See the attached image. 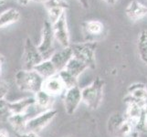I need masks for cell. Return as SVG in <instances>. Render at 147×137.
<instances>
[{"mask_svg": "<svg viewBox=\"0 0 147 137\" xmlns=\"http://www.w3.org/2000/svg\"><path fill=\"white\" fill-rule=\"evenodd\" d=\"M44 79L34 70H20L15 74V83L19 90L35 94L41 90Z\"/></svg>", "mask_w": 147, "mask_h": 137, "instance_id": "cell-1", "label": "cell"}, {"mask_svg": "<svg viewBox=\"0 0 147 137\" xmlns=\"http://www.w3.org/2000/svg\"><path fill=\"white\" fill-rule=\"evenodd\" d=\"M104 80L97 77L90 85L82 89V103L92 110H97L103 100Z\"/></svg>", "mask_w": 147, "mask_h": 137, "instance_id": "cell-2", "label": "cell"}, {"mask_svg": "<svg viewBox=\"0 0 147 137\" xmlns=\"http://www.w3.org/2000/svg\"><path fill=\"white\" fill-rule=\"evenodd\" d=\"M107 130L111 137H130L135 128L124 115L113 113L107 121Z\"/></svg>", "mask_w": 147, "mask_h": 137, "instance_id": "cell-3", "label": "cell"}, {"mask_svg": "<svg viewBox=\"0 0 147 137\" xmlns=\"http://www.w3.org/2000/svg\"><path fill=\"white\" fill-rule=\"evenodd\" d=\"M97 47L98 44L95 41H85L70 44L73 57L85 63L89 69H94L96 66Z\"/></svg>", "mask_w": 147, "mask_h": 137, "instance_id": "cell-4", "label": "cell"}, {"mask_svg": "<svg viewBox=\"0 0 147 137\" xmlns=\"http://www.w3.org/2000/svg\"><path fill=\"white\" fill-rule=\"evenodd\" d=\"M54 35L52 30V25L47 19L43 24L41 30V38L40 42L37 46L39 53L41 54L43 59H49L55 52L54 48Z\"/></svg>", "mask_w": 147, "mask_h": 137, "instance_id": "cell-5", "label": "cell"}, {"mask_svg": "<svg viewBox=\"0 0 147 137\" xmlns=\"http://www.w3.org/2000/svg\"><path fill=\"white\" fill-rule=\"evenodd\" d=\"M58 111L55 109H49L47 111H43L42 113H38V115L34 116L32 118H29L27 125H26V132L30 133L39 134L42 130H44L47 126L54 120L57 116Z\"/></svg>", "mask_w": 147, "mask_h": 137, "instance_id": "cell-6", "label": "cell"}, {"mask_svg": "<svg viewBox=\"0 0 147 137\" xmlns=\"http://www.w3.org/2000/svg\"><path fill=\"white\" fill-rule=\"evenodd\" d=\"M43 58L39 53L37 46L33 43L29 37H27L24 43L23 53V69L33 70L38 64L42 61Z\"/></svg>", "mask_w": 147, "mask_h": 137, "instance_id": "cell-7", "label": "cell"}, {"mask_svg": "<svg viewBox=\"0 0 147 137\" xmlns=\"http://www.w3.org/2000/svg\"><path fill=\"white\" fill-rule=\"evenodd\" d=\"M52 25V30L55 40L61 48H67L70 46V37L67 22V15L66 11L60 16V18Z\"/></svg>", "mask_w": 147, "mask_h": 137, "instance_id": "cell-8", "label": "cell"}, {"mask_svg": "<svg viewBox=\"0 0 147 137\" xmlns=\"http://www.w3.org/2000/svg\"><path fill=\"white\" fill-rule=\"evenodd\" d=\"M82 103V89L78 85L65 90L63 103H64L65 111L67 114L69 115L73 114L77 111L80 104Z\"/></svg>", "mask_w": 147, "mask_h": 137, "instance_id": "cell-9", "label": "cell"}, {"mask_svg": "<svg viewBox=\"0 0 147 137\" xmlns=\"http://www.w3.org/2000/svg\"><path fill=\"white\" fill-rule=\"evenodd\" d=\"M125 14L131 21H139L147 17V7L138 0H131L125 8Z\"/></svg>", "mask_w": 147, "mask_h": 137, "instance_id": "cell-10", "label": "cell"}, {"mask_svg": "<svg viewBox=\"0 0 147 137\" xmlns=\"http://www.w3.org/2000/svg\"><path fill=\"white\" fill-rule=\"evenodd\" d=\"M41 90H44L45 92H47L48 94L53 96V97L60 95L63 91H65L64 85L60 78L59 77L58 73L48 79H45L43 80Z\"/></svg>", "mask_w": 147, "mask_h": 137, "instance_id": "cell-11", "label": "cell"}, {"mask_svg": "<svg viewBox=\"0 0 147 137\" xmlns=\"http://www.w3.org/2000/svg\"><path fill=\"white\" fill-rule=\"evenodd\" d=\"M72 57V50L69 46L67 48H61V49L59 50H55V52L49 58V59L54 64L55 68L57 69L59 72V70H62L65 68V66Z\"/></svg>", "mask_w": 147, "mask_h": 137, "instance_id": "cell-12", "label": "cell"}, {"mask_svg": "<svg viewBox=\"0 0 147 137\" xmlns=\"http://www.w3.org/2000/svg\"><path fill=\"white\" fill-rule=\"evenodd\" d=\"M129 100H131L141 105L147 103V89L144 83L136 82L131 84L128 88Z\"/></svg>", "mask_w": 147, "mask_h": 137, "instance_id": "cell-13", "label": "cell"}, {"mask_svg": "<svg viewBox=\"0 0 147 137\" xmlns=\"http://www.w3.org/2000/svg\"><path fill=\"white\" fill-rule=\"evenodd\" d=\"M35 104L34 97H26L15 101H8V107L11 114L27 113L28 110Z\"/></svg>", "mask_w": 147, "mask_h": 137, "instance_id": "cell-14", "label": "cell"}, {"mask_svg": "<svg viewBox=\"0 0 147 137\" xmlns=\"http://www.w3.org/2000/svg\"><path fill=\"white\" fill-rule=\"evenodd\" d=\"M143 106L144 105H141L131 100L127 101V109H126V113L124 116L130 123L134 124V128L136 127V125L138 124L140 121Z\"/></svg>", "mask_w": 147, "mask_h": 137, "instance_id": "cell-15", "label": "cell"}, {"mask_svg": "<svg viewBox=\"0 0 147 137\" xmlns=\"http://www.w3.org/2000/svg\"><path fill=\"white\" fill-rule=\"evenodd\" d=\"M34 100H35V106L38 108L41 109L42 111H47L49 109H52L54 104V97L51 95L45 92L44 90H39L34 94Z\"/></svg>", "mask_w": 147, "mask_h": 137, "instance_id": "cell-16", "label": "cell"}, {"mask_svg": "<svg viewBox=\"0 0 147 137\" xmlns=\"http://www.w3.org/2000/svg\"><path fill=\"white\" fill-rule=\"evenodd\" d=\"M20 12L16 8H8L0 14V28H4L17 23L20 19Z\"/></svg>", "mask_w": 147, "mask_h": 137, "instance_id": "cell-17", "label": "cell"}, {"mask_svg": "<svg viewBox=\"0 0 147 137\" xmlns=\"http://www.w3.org/2000/svg\"><path fill=\"white\" fill-rule=\"evenodd\" d=\"M28 119L29 117L27 113L11 114L8 117L7 121L16 133H24L26 132V125Z\"/></svg>", "mask_w": 147, "mask_h": 137, "instance_id": "cell-18", "label": "cell"}, {"mask_svg": "<svg viewBox=\"0 0 147 137\" xmlns=\"http://www.w3.org/2000/svg\"><path fill=\"white\" fill-rule=\"evenodd\" d=\"M88 69H89V67L85 63L80 61V59L72 57L69 60V62L65 66V68L63 70H65L66 72H68L71 75H73L75 78L79 79L80 76Z\"/></svg>", "mask_w": 147, "mask_h": 137, "instance_id": "cell-19", "label": "cell"}, {"mask_svg": "<svg viewBox=\"0 0 147 137\" xmlns=\"http://www.w3.org/2000/svg\"><path fill=\"white\" fill-rule=\"evenodd\" d=\"M38 75L45 80L48 79L51 76H54L58 73L57 69L55 68L54 64L50 61V59H44L39 64H38L36 67L33 69Z\"/></svg>", "mask_w": 147, "mask_h": 137, "instance_id": "cell-20", "label": "cell"}, {"mask_svg": "<svg viewBox=\"0 0 147 137\" xmlns=\"http://www.w3.org/2000/svg\"><path fill=\"white\" fill-rule=\"evenodd\" d=\"M137 52L141 61L147 66V29L141 30L138 34Z\"/></svg>", "mask_w": 147, "mask_h": 137, "instance_id": "cell-21", "label": "cell"}, {"mask_svg": "<svg viewBox=\"0 0 147 137\" xmlns=\"http://www.w3.org/2000/svg\"><path fill=\"white\" fill-rule=\"evenodd\" d=\"M83 28L92 36H100L103 31V24L99 20H90L83 23Z\"/></svg>", "mask_w": 147, "mask_h": 137, "instance_id": "cell-22", "label": "cell"}, {"mask_svg": "<svg viewBox=\"0 0 147 137\" xmlns=\"http://www.w3.org/2000/svg\"><path fill=\"white\" fill-rule=\"evenodd\" d=\"M58 75H59V77L60 78V80H61V82L64 85L65 90L78 85V79L75 78L73 75L69 73L68 72H66L65 70H59V72H58Z\"/></svg>", "mask_w": 147, "mask_h": 137, "instance_id": "cell-23", "label": "cell"}, {"mask_svg": "<svg viewBox=\"0 0 147 137\" xmlns=\"http://www.w3.org/2000/svg\"><path fill=\"white\" fill-rule=\"evenodd\" d=\"M11 115L8 107V101L6 99L0 100V123L7 121V119Z\"/></svg>", "mask_w": 147, "mask_h": 137, "instance_id": "cell-24", "label": "cell"}, {"mask_svg": "<svg viewBox=\"0 0 147 137\" xmlns=\"http://www.w3.org/2000/svg\"><path fill=\"white\" fill-rule=\"evenodd\" d=\"M47 11H48V18H49L48 20L51 24H53L60 18V16H61L66 10L61 7H50L47 9Z\"/></svg>", "mask_w": 147, "mask_h": 137, "instance_id": "cell-25", "label": "cell"}, {"mask_svg": "<svg viewBox=\"0 0 147 137\" xmlns=\"http://www.w3.org/2000/svg\"><path fill=\"white\" fill-rule=\"evenodd\" d=\"M135 131L146 132L147 131V103L144 104L142 108V114L138 124L136 125Z\"/></svg>", "mask_w": 147, "mask_h": 137, "instance_id": "cell-26", "label": "cell"}, {"mask_svg": "<svg viewBox=\"0 0 147 137\" xmlns=\"http://www.w3.org/2000/svg\"><path fill=\"white\" fill-rule=\"evenodd\" d=\"M44 6L46 9L50 7H61L66 10L69 7V3L66 0H47L44 3Z\"/></svg>", "mask_w": 147, "mask_h": 137, "instance_id": "cell-27", "label": "cell"}, {"mask_svg": "<svg viewBox=\"0 0 147 137\" xmlns=\"http://www.w3.org/2000/svg\"><path fill=\"white\" fill-rule=\"evenodd\" d=\"M9 90V85L6 80L0 79V100L5 99Z\"/></svg>", "mask_w": 147, "mask_h": 137, "instance_id": "cell-28", "label": "cell"}, {"mask_svg": "<svg viewBox=\"0 0 147 137\" xmlns=\"http://www.w3.org/2000/svg\"><path fill=\"white\" fill-rule=\"evenodd\" d=\"M17 137H39L38 134L30 133V132H24V133H16Z\"/></svg>", "mask_w": 147, "mask_h": 137, "instance_id": "cell-29", "label": "cell"}, {"mask_svg": "<svg viewBox=\"0 0 147 137\" xmlns=\"http://www.w3.org/2000/svg\"><path fill=\"white\" fill-rule=\"evenodd\" d=\"M77 1L82 5V7H84V8H89L90 7V2L89 0H77Z\"/></svg>", "mask_w": 147, "mask_h": 137, "instance_id": "cell-30", "label": "cell"}, {"mask_svg": "<svg viewBox=\"0 0 147 137\" xmlns=\"http://www.w3.org/2000/svg\"><path fill=\"white\" fill-rule=\"evenodd\" d=\"M4 63H5V57H4V55H2L1 53H0V78H1V75H2Z\"/></svg>", "mask_w": 147, "mask_h": 137, "instance_id": "cell-31", "label": "cell"}, {"mask_svg": "<svg viewBox=\"0 0 147 137\" xmlns=\"http://www.w3.org/2000/svg\"><path fill=\"white\" fill-rule=\"evenodd\" d=\"M99 1H103L107 5H109V6H113V5L118 2V0H99Z\"/></svg>", "mask_w": 147, "mask_h": 137, "instance_id": "cell-32", "label": "cell"}, {"mask_svg": "<svg viewBox=\"0 0 147 137\" xmlns=\"http://www.w3.org/2000/svg\"><path fill=\"white\" fill-rule=\"evenodd\" d=\"M0 137H9L8 132L6 129H0Z\"/></svg>", "mask_w": 147, "mask_h": 137, "instance_id": "cell-33", "label": "cell"}, {"mask_svg": "<svg viewBox=\"0 0 147 137\" xmlns=\"http://www.w3.org/2000/svg\"><path fill=\"white\" fill-rule=\"evenodd\" d=\"M17 1L19 5H21V6H27V5L30 1H32V0H17Z\"/></svg>", "mask_w": 147, "mask_h": 137, "instance_id": "cell-34", "label": "cell"}, {"mask_svg": "<svg viewBox=\"0 0 147 137\" xmlns=\"http://www.w3.org/2000/svg\"><path fill=\"white\" fill-rule=\"evenodd\" d=\"M130 137H140V135H139V133L137 131H134V133L130 135Z\"/></svg>", "mask_w": 147, "mask_h": 137, "instance_id": "cell-35", "label": "cell"}, {"mask_svg": "<svg viewBox=\"0 0 147 137\" xmlns=\"http://www.w3.org/2000/svg\"><path fill=\"white\" fill-rule=\"evenodd\" d=\"M32 1H34V2H37V3H45L47 1V0H32Z\"/></svg>", "mask_w": 147, "mask_h": 137, "instance_id": "cell-36", "label": "cell"}, {"mask_svg": "<svg viewBox=\"0 0 147 137\" xmlns=\"http://www.w3.org/2000/svg\"><path fill=\"white\" fill-rule=\"evenodd\" d=\"M5 2H6V0H0V5H3Z\"/></svg>", "mask_w": 147, "mask_h": 137, "instance_id": "cell-37", "label": "cell"}, {"mask_svg": "<svg viewBox=\"0 0 147 137\" xmlns=\"http://www.w3.org/2000/svg\"><path fill=\"white\" fill-rule=\"evenodd\" d=\"M146 89H147V86H146Z\"/></svg>", "mask_w": 147, "mask_h": 137, "instance_id": "cell-38", "label": "cell"}, {"mask_svg": "<svg viewBox=\"0 0 147 137\" xmlns=\"http://www.w3.org/2000/svg\"><path fill=\"white\" fill-rule=\"evenodd\" d=\"M145 1H147V0H145Z\"/></svg>", "mask_w": 147, "mask_h": 137, "instance_id": "cell-39", "label": "cell"}]
</instances>
